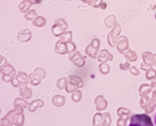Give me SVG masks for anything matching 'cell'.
I'll list each match as a JSON object with an SVG mask.
<instances>
[{"instance_id": "obj_11", "label": "cell", "mask_w": 156, "mask_h": 126, "mask_svg": "<svg viewBox=\"0 0 156 126\" xmlns=\"http://www.w3.org/2000/svg\"><path fill=\"white\" fill-rule=\"evenodd\" d=\"M111 54H110L107 50L103 49L100 51L97 55V60L100 63H105L112 60V57H111Z\"/></svg>"}, {"instance_id": "obj_22", "label": "cell", "mask_w": 156, "mask_h": 126, "mask_svg": "<svg viewBox=\"0 0 156 126\" xmlns=\"http://www.w3.org/2000/svg\"><path fill=\"white\" fill-rule=\"evenodd\" d=\"M65 89L68 93H71L76 90L78 89V88L74 82L68 80L66 84Z\"/></svg>"}, {"instance_id": "obj_37", "label": "cell", "mask_w": 156, "mask_h": 126, "mask_svg": "<svg viewBox=\"0 0 156 126\" xmlns=\"http://www.w3.org/2000/svg\"><path fill=\"white\" fill-rule=\"evenodd\" d=\"M65 1H73V0H65Z\"/></svg>"}, {"instance_id": "obj_27", "label": "cell", "mask_w": 156, "mask_h": 126, "mask_svg": "<svg viewBox=\"0 0 156 126\" xmlns=\"http://www.w3.org/2000/svg\"><path fill=\"white\" fill-rule=\"evenodd\" d=\"M109 70H110V67L108 65L104 63L99 65V70L102 74L106 75L109 73Z\"/></svg>"}, {"instance_id": "obj_5", "label": "cell", "mask_w": 156, "mask_h": 126, "mask_svg": "<svg viewBox=\"0 0 156 126\" xmlns=\"http://www.w3.org/2000/svg\"><path fill=\"white\" fill-rule=\"evenodd\" d=\"M68 58L70 61L72 62L73 64L77 67H83L86 64V60L84 57L78 51H75L73 52L70 53Z\"/></svg>"}, {"instance_id": "obj_12", "label": "cell", "mask_w": 156, "mask_h": 126, "mask_svg": "<svg viewBox=\"0 0 156 126\" xmlns=\"http://www.w3.org/2000/svg\"><path fill=\"white\" fill-rule=\"evenodd\" d=\"M44 106V102L41 99L34 100L30 103L28 106V111L31 113H34L38 108H41Z\"/></svg>"}, {"instance_id": "obj_29", "label": "cell", "mask_w": 156, "mask_h": 126, "mask_svg": "<svg viewBox=\"0 0 156 126\" xmlns=\"http://www.w3.org/2000/svg\"><path fill=\"white\" fill-rule=\"evenodd\" d=\"M0 126H17L12 125V123L6 116L0 119Z\"/></svg>"}, {"instance_id": "obj_4", "label": "cell", "mask_w": 156, "mask_h": 126, "mask_svg": "<svg viewBox=\"0 0 156 126\" xmlns=\"http://www.w3.org/2000/svg\"><path fill=\"white\" fill-rule=\"evenodd\" d=\"M101 41L99 38H93L91 43L86 47L85 53L88 57L95 59L97 57L100 48Z\"/></svg>"}, {"instance_id": "obj_21", "label": "cell", "mask_w": 156, "mask_h": 126, "mask_svg": "<svg viewBox=\"0 0 156 126\" xmlns=\"http://www.w3.org/2000/svg\"><path fill=\"white\" fill-rule=\"evenodd\" d=\"M83 3L87 4L88 6H91L94 8L100 7L101 4L103 2V0H81Z\"/></svg>"}, {"instance_id": "obj_38", "label": "cell", "mask_w": 156, "mask_h": 126, "mask_svg": "<svg viewBox=\"0 0 156 126\" xmlns=\"http://www.w3.org/2000/svg\"><path fill=\"white\" fill-rule=\"evenodd\" d=\"M1 113V109H0V114Z\"/></svg>"}, {"instance_id": "obj_36", "label": "cell", "mask_w": 156, "mask_h": 126, "mask_svg": "<svg viewBox=\"0 0 156 126\" xmlns=\"http://www.w3.org/2000/svg\"><path fill=\"white\" fill-rule=\"evenodd\" d=\"M154 122L155 123V125L156 126V113H155V114H154L153 116Z\"/></svg>"}, {"instance_id": "obj_34", "label": "cell", "mask_w": 156, "mask_h": 126, "mask_svg": "<svg viewBox=\"0 0 156 126\" xmlns=\"http://www.w3.org/2000/svg\"><path fill=\"white\" fill-rule=\"evenodd\" d=\"M25 1L28 2L33 5H39L41 4L43 0H23Z\"/></svg>"}, {"instance_id": "obj_30", "label": "cell", "mask_w": 156, "mask_h": 126, "mask_svg": "<svg viewBox=\"0 0 156 126\" xmlns=\"http://www.w3.org/2000/svg\"><path fill=\"white\" fill-rule=\"evenodd\" d=\"M34 73H37L41 77V79H44L45 78L46 76V72L44 69L41 67H37L35 68L34 70Z\"/></svg>"}, {"instance_id": "obj_24", "label": "cell", "mask_w": 156, "mask_h": 126, "mask_svg": "<svg viewBox=\"0 0 156 126\" xmlns=\"http://www.w3.org/2000/svg\"><path fill=\"white\" fill-rule=\"evenodd\" d=\"M83 97V94L80 90L77 89L72 93L71 100L74 103H78L81 100Z\"/></svg>"}, {"instance_id": "obj_39", "label": "cell", "mask_w": 156, "mask_h": 126, "mask_svg": "<svg viewBox=\"0 0 156 126\" xmlns=\"http://www.w3.org/2000/svg\"></svg>"}, {"instance_id": "obj_13", "label": "cell", "mask_w": 156, "mask_h": 126, "mask_svg": "<svg viewBox=\"0 0 156 126\" xmlns=\"http://www.w3.org/2000/svg\"><path fill=\"white\" fill-rule=\"evenodd\" d=\"M16 78L18 81L20 86L21 85H28L30 82V78L25 72L19 71L17 74Z\"/></svg>"}, {"instance_id": "obj_23", "label": "cell", "mask_w": 156, "mask_h": 126, "mask_svg": "<svg viewBox=\"0 0 156 126\" xmlns=\"http://www.w3.org/2000/svg\"><path fill=\"white\" fill-rule=\"evenodd\" d=\"M59 40L67 43H69L70 41H72V31H66L63 34H62L61 37H59Z\"/></svg>"}, {"instance_id": "obj_2", "label": "cell", "mask_w": 156, "mask_h": 126, "mask_svg": "<svg viewBox=\"0 0 156 126\" xmlns=\"http://www.w3.org/2000/svg\"><path fill=\"white\" fill-rule=\"evenodd\" d=\"M68 29V25L65 19L59 18L54 21V24L51 28V32L55 37H60Z\"/></svg>"}, {"instance_id": "obj_28", "label": "cell", "mask_w": 156, "mask_h": 126, "mask_svg": "<svg viewBox=\"0 0 156 126\" xmlns=\"http://www.w3.org/2000/svg\"><path fill=\"white\" fill-rule=\"evenodd\" d=\"M115 19V17L113 15H110L108 16L105 19V24L106 27L108 28H111L113 26L114 24V20Z\"/></svg>"}, {"instance_id": "obj_32", "label": "cell", "mask_w": 156, "mask_h": 126, "mask_svg": "<svg viewBox=\"0 0 156 126\" xmlns=\"http://www.w3.org/2000/svg\"><path fill=\"white\" fill-rule=\"evenodd\" d=\"M11 83L14 87H15L16 88H19V87L20 86V84H19L18 81L17 80V79L15 77H14L13 79L11 81Z\"/></svg>"}, {"instance_id": "obj_17", "label": "cell", "mask_w": 156, "mask_h": 126, "mask_svg": "<svg viewBox=\"0 0 156 126\" xmlns=\"http://www.w3.org/2000/svg\"><path fill=\"white\" fill-rule=\"evenodd\" d=\"M68 79L69 80L72 81L74 82L77 85L78 89L83 88L84 86V82L83 81V79L76 75H70L68 76Z\"/></svg>"}, {"instance_id": "obj_40", "label": "cell", "mask_w": 156, "mask_h": 126, "mask_svg": "<svg viewBox=\"0 0 156 126\" xmlns=\"http://www.w3.org/2000/svg\"></svg>"}, {"instance_id": "obj_8", "label": "cell", "mask_w": 156, "mask_h": 126, "mask_svg": "<svg viewBox=\"0 0 156 126\" xmlns=\"http://www.w3.org/2000/svg\"><path fill=\"white\" fill-rule=\"evenodd\" d=\"M94 103L96 105V110L98 111H103L107 107V101L105 100L103 95H98L94 99Z\"/></svg>"}, {"instance_id": "obj_16", "label": "cell", "mask_w": 156, "mask_h": 126, "mask_svg": "<svg viewBox=\"0 0 156 126\" xmlns=\"http://www.w3.org/2000/svg\"><path fill=\"white\" fill-rule=\"evenodd\" d=\"M47 23L46 19L41 16H37L33 21V25L37 27H42L45 26Z\"/></svg>"}, {"instance_id": "obj_14", "label": "cell", "mask_w": 156, "mask_h": 126, "mask_svg": "<svg viewBox=\"0 0 156 126\" xmlns=\"http://www.w3.org/2000/svg\"><path fill=\"white\" fill-rule=\"evenodd\" d=\"M66 98L61 95H55L52 98V103L54 106L56 107H62L65 104Z\"/></svg>"}, {"instance_id": "obj_25", "label": "cell", "mask_w": 156, "mask_h": 126, "mask_svg": "<svg viewBox=\"0 0 156 126\" xmlns=\"http://www.w3.org/2000/svg\"><path fill=\"white\" fill-rule=\"evenodd\" d=\"M37 16V13L36 11L34 9H31L25 13L24 15L25 19L27 21H33Z\"/></svg>"}, {"instance_id": "obj_31", "label": "cell", "mask_w": 156, "mask_h": 126, "mask_svg": "<svg viewBox=\"0 0 156 126\" xmlns=\"http://www.w3.org/2000/svg\"><path fill=\"white\" fill-rule=\"evenodd\" d=\"M103 123H102V126H110V121H109V113H105L103 114Z\"/></svg>"}, {"instance_id": "obj_3", "label": "cell", "mask_w": 156, "mask_h": 126, "mask_svg": "<svg viewBox=\"0 0 156 126\" xmlns=\"http://www.w3.org/2000/svg\"><path fill=\"white\" fill-rule=\"evenodd\" d=\"M130 121V126H154L151 118L146 114H134Z\"/></svg>"}, {"instance_id": "obj_20", "label": "cell", "mask_w": 156, "mask_h": 126, "mask_svg": "<svg viewBox=\"0 0 156 126\" xmlns=\"http://www.w3.org/2000/svg\"><path fill=\"white\" fill-rule=\"evenodd\" d=\"M103 116L100 113H96L93 118V126H102Z\"/></svg>"}, {"instance_id": "obj_9", "label": "cell", "mask_w": 156, "mask_h": 126, "mask_svg": "<svg viewBox=\"0 0 156 126\" xmlns=\"http://www.w3.org/2000/svg\"><path fill=\"white\" fill-rule=\"evenodd\" d=\"M19 94L25 100H30L33 96L32 90L27 85H21L19 87Z\"/></svg>"}, {"instance_id": "obj_19", "label": "cell", "mask_w": 156, "mask_h": 126, "mask_svg": "<svg viewBox=\"0 0 156 126\" xmlns=\"http://www.w3.org/2000/svg\"><path fill=\"white\" fill-rule=\"evenodd\" d=\"M32 6L33 5L30 3L23 0V1L19 5L18 8L22 13H25L30 10Z\"/></svg>"}, {"instance_id": "obj_26", "label": "cell", "mask_w": 156, "mask_h": 126, "mask_svg": "<svg viewBox=\"0 0 156 126\" xmlns=\"http://www.w3.org/2000/svg\"><path fill=\"white\" fill-rule=\"evenodd\" d=\"M67 81V80L65 77L59 78L57 81V87L60 90L65 89Z\"/></svg>"}, {"instance_id": "obj_6", "label": "cell", "mask_w": 156, "mask_h": 126, "mask_svg": "<svg viewBox=\"0 0 156 126\" xmlns=\"http://www.w3.org/2000/svg\"><path fill=\"white\" fill-rule=\"evenodd\" d=\"M5 116H6L10 120L13 125L22 126L24 125L25 120L24 113L20 114H16L13 109L10 110Z\"/></svg>"}, {"instance_id": "obj_10", "label": "cell", "mask_w": 156, "mask_h": 126, "mask_svg": "<svg viewBox=\"0 0 156 126\" xmlns=\"http://www.w3.org/2000/svg\"><path fill=\"white\" fill-rule=\"evenodd\" d=\"M0 73L3 75L14 77L16 74V71L11 65L7 63L0 69Z\"/></svg>"}, {"instance_id": "obj_7", "label": "cell", "mask_w": 156, "mask_h": 126, "mask_svg": "<svg viewBox=\"0 0 156 126\" xmlns=\"http://www.w3.org/2000/svg\"><path fill=\"white\" fill-rule=\"evenodd\" d=\"M31 37L32 34L31 31L28 28H25L21 30L18 32L17 39L21 43H27L31 40Z\"/></svg>"}, {"instance_id": "obj_35", "label": "cell", "mask_w": 156, "mask_h": 126, "mask_svg": "<svg viewBox=\"0 0 156 126\" xmlns=\"http://www.w3.org/2000/svg\"><path fill=\"white\" fill-rule=\"evenodd\" d=\"M106 7H107V4H106L105 2H103V3L101 4L99 8L105 10V9H106Z\"/></svg>"}, {"instance_id": "obj_15", "label": "cell", "mask_w": 156, "mask_h": 126, "mask_svg": "<svg viewBox=\"0 0 156 126\" xmlns=\"http://www.w3.org/2000/svg\"><path fill=\"white\" fill-rule=\"evenodd\" d=\"M28 77L30 78V83L32 85L37 86L41 83L42 79L40 75L37 73L34 72L32 73L29 74Z\"/></svg>"}, {"instance_id": "obj_33", "label": "cell", "mask_w": 156, "mask_h": 126, "mask_svg": "<svg viewBox=\"0 0 156 126\" xmlns=\"http://www.w3.org/2000/svg\"><path fill=\"white\" fill-rule=\"evenodd\" d=\"M7 63V59L2 56L1 54H0V69L3 67Z\"/></svg>"}, {"instance_id": "obj_1", "label": "cell", "mask_w": 156, "mask_h": 126, "mask_svg": "<svg viewBox=\"0 0 156 126\" xmlns=\"http://www.w3.org/2000/svg\"><path fill=\"white\" fill-rule=\"evenodd\" d=\"M76 44L73 41L67 43L59 40L55 44L54 50L57 54L61 55H65L73 52L76 51Z\"/></svg>"}, {"instance_id": "obj_18", "label": "cell", "mask_w": 156, "mask_h": 126, "mask_svg": "<svg viewBox=\"0 0 156 126\" xmlns=\"http://www.w3.org/2000/svg\"><path fill=\"white\" fill-rule=\"evenodd\" d=\"M30 103L24 98L17 97L14 101L13 106H20L24 109H26L28 107Z\"/></svg>"}]
</instances>
